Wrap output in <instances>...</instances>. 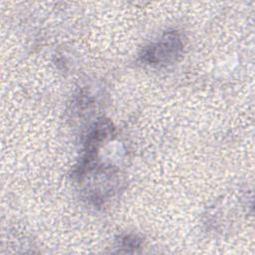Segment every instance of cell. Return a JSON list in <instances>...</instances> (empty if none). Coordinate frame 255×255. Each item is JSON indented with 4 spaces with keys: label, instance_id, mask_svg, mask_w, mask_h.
Wrapping results in <instances>:
<instances>
[{
    "label": "cell",
    "instance_id": "2",
    "mask_svg": "<svg viewBox=\"0 0 255 255\" xmlns=\"http://www.w3.org/2000/svg\"><path fill=\"white\" fill-rule=\"evenodd\" d=\"M141 245V239L133 234H127L121 237L119 246L122 249H125L127 252H130L139 248Z\"/></svg>",
    "mask_w": 255,
    "mask_h": 255
},
{
    "label": "cell",
    "instance_id": "1",
    "mask_svg": "<svg viewBox=\"0 0 255 255\" xmlns=\"http://www.w3.org/2000/svg\"><path fill=\"white\" fill-rule=\"evenodd\" d=\"M184 49V42L178 31L165 32L158 40L145 46L138 55L142 64L159 67L178 61Z\"/></svg>",
    "mask_w": 255,
    "mask_h": 255
}]
</instances>
